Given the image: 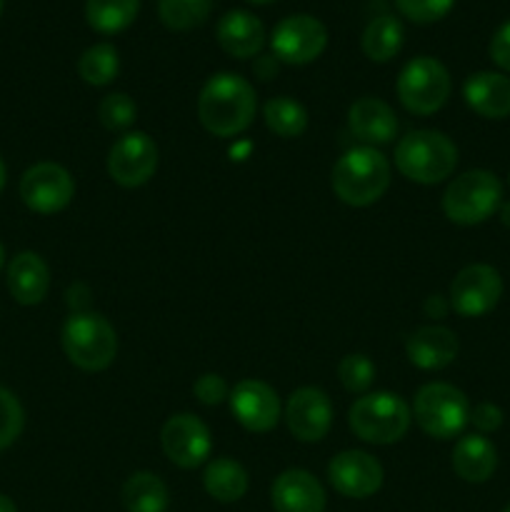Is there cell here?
<instances>
[{
	"instance_id": "9a60e30c",
	"label": "cell",
	"mask_w": 510,
	"mask_h": 512,
	"mask_svg": "<svg viewBox=\"0 0 510 512\" xmlns=\"http://www.w3.org/2000/svg\"><path fill=\"white\" fill-rule=\"evenodd\" d=\"M230 410L250 433H268L280 420L278 393L263 380H240L230 393Z\"/></svg>"
},
{
	"instance_id": "7a4b0ae2",
	"label": "cell",
	"mask_w": 510,
	"mask_h": 512,
	"mask_svg": "<svg viewBox=\"0 0 510 512\" xmlns=\"http://www.w3.org/2000/svg\"><path fill=\"white\" fill-rule=\"evenodd\" d=\"M330 183L345 205L365 208V205L378 203L388 190L390 163L380 150L370 145L353 148L335 163Z\"/></svg>"
},
{
	"instance_id": "7402d4cb",
	"label": "cell",
	"mask_w": 510,
	"mask_h": 512,
	"mask_svg": "<svg viewBox=\"0 0 510 512\" xmlns=\"http://www.w3.org/2000/svg\"><path fill=\"white\" fill-rule=\"evenodd\" d=\"M465 103L470 110L488 120H503L510 115V78L500 73H475L463 85Z\"/></svg>"
},
{
	"instance_id": "cb8c5ba5",
	"label": "cell",
	"mask_w": 510,
	"mask_h": 512,
	"mask_svg": "<svg viewBox=\"0 0 510 512\" xmlns=\"http://www.w3.org/2000/svg\"><path fill=\"white\" fill-rule=\"evenodd\" d=\"M203 485L210 498L218 500V503H238L248 493V473L235 460L215 458L205 468Z\"/></svg>"
},
{
	"instance_id": "ac0fdd59",
	"label": "cell",
	"mask_w": 510,
	"mask_h": 512,
	"mask_svg": "<svg viewBox=\"0 0 510 512\" xmlns=\"http://www.w3.org/2000/svg\"><path fill=\"white\" fill-rule=\"evenodd\" d=\"M408 360L420 370L448 368L458 358V338L453 330L443 325H425L418 328L405 343Z\"/></svg>"
},
{
	"instance_id": "8fae6325",
	"label": "cell",
	"mask_w": 510,
	"mask_h": 512,
	"mask_svg": "<svg viewBox=\"0 0 510 512\" xmlns=\"http://www.w3.org/2000/svg\"><path fill=\"white\" fill-rule=\"evenodd\" d=\"M158 170V145L148 133H125L108 153V173L123 188L145 185Z\"/></svg>"
},
{
	"instance_id": "8992f818",
	"label": "cell",
	"mask_w": 510,
	"mask_h": 512,
	"mask_svg": "<svg viewBox=\"0 0 510 512\" xmlns=\"http://www.w3.org/2000/svg\"><path fill=\"white\" fill-rule=\"evenodd\" d=\"M415 423L435 440H450L463 433L470 420V405L463 390L448 383H428L413 403Z\"/></svg>"
},
{
	"instance_id": "4dcf8cb0",
	"label": "cell",
	"mask_w": 510,
	"mask_h": 512,
	"mask_svg": "<svg viewBox=\"0 0 510 512\" xmlns=\"http://www.w3.org/2000/svg\"><path fill=\"white\" fill-rule=\"evenodd\" d=\"M135 115H138V105L133 103V98L125 93H110L105 95L103 103L98 108L100 123L108 130H125L135 123Z\"/></svg>"
},
{
	"instance_id": "f35d334b",
	"label": "cell",
	"mask_w": 510,
	"mask_h": 512,
	"mask_svg": "<svg viewBox=\"0 0 510 512\" xmlns=\"http://www.w3.org/2000/svg\"><path fill=\"white\" fill-rule=\"evenodd\" d=\"M500 220H503V225H508L510 228V203L500 205Z\"/></svg>"
},
{
	"instance_id": "60d3db41",
	"label": "cell",
	"mask_w": 510,
	"mask_h": 512,
	"mask_svg": "<svg viewBox=\"0 0 510 512\" xmlns=\"http://www.w3.org/2000/svg\"><path fill=\"white\" fill-rule=\"evenodd\" d=\"M3 265H5V248L3 243H0V270H3Z\"/></svg>"
},
{
	"instance_id": "52a82bcc",
	"label": "cell",
	"mask_w": 510,
	"mask_h": 512,
	"mask_svg": "<svg viewBox=\"0 0 510 512\" xmlns=\"http://www.w3.org/2000/svg\"><path fill=\"white\" fill-rule=\"evenodd\" d=\"M503 185L490 170H468L448 185L443 210L458 225H478L500 208Z\"/></svg>"
},
{
	"instance_id": "3957f363",
	"label": "cell",
	"mask_w": 510,
	"mask_h": 512,
	"mask_svg": "<svg viewBox=\"0 0 510 512\" xmlns=\"http://www.w3.org/2000/svg\"><path fill=\"white\" fill-rule=\"evenodd\" d=\"M458 165V148L438 130H415L395 145V168L408 180L435 185L450 178Z\"/></svg>"
},
{
	"instance_id": "e0dca14e",
	"label": "cell",
	"mask_w": 510,
	"mask_h": 512,
	"mask_svg": "<svg viewBox=\"0 0 510 512\" xmlns=\"http://www.w3.org/2000/svg\"><path fill=\"white\" fill-rule=\"evenodd\" d=\"M275 512H325V490L308 470H285L270 488Z\"/></svg>"
},
{
	"instance_id": "ba28073f",
	"label": "cell",
	"mask_w": 510,
	"mask_h": 512,
	"mask_svg": "<svg viewBox=\"0 0 510 512\" xmlns=\"http://www.w3.org/2000/svg\"><path fill=\"white\" fill-rule=\"evenodd\" d=\"M398 98L413 115H433L450 98V75L430 55L413 58L398 75Z\"/></svg>"
},
{
	"instance_id": "d4e9b609",
	"label": "cell",
	"mask_w": 510,
	"mask_h": 512,
	"mask_svg": "<svg viewBox=\"0 0 510 512\" xmlns=\"http://www.w3.org/2000/svg\"><path fill=\"white\" fill-rule=\"evenodd\" d=\"M168 503V488L155 473L140 470V473H133L125 480L123 505L128 512H165Z\"/></svg>"
},
{
	"instance_id": "9c48e42d",
	"label": "cell",
	"mask_w": 510,
	"mask_h": 512,
	"mask_svg": "<svg viewBox=\"0 0 510 512\" xmlns=\"http://www.w3.org/2000/svg\"><path fill=\"white\" fill-rule=\"evenodd\" d=\"M328 45V30L313 15H290L275 25L270 35V48L275 58L288 65H308Z\"/></svg>"
},
{
	"instance_id": "30bf717a",
	"label": "cell",
	"mask_w": 510,
	"mask_h": 512,
	"mask_svg": "<svg viewBox=\"0 0 510 512\" xmlns=\"http://www.w3.org/2000/svg\"><path fill=\"white\" fill-rule=\"evenodd\" d=\"M75 195V183L58 163H38L20 178V198L33 213L53 215L68 208Z\"/></svg>"
},
{
	"instance_id": "7c38bea8",
	"label": "cell",
	"mask_w": 510,
	"mask_h": 512,
	"mask_svg": "<svg viewBox=\"0 0 510 512\" xmlns=\"http://www.w3.org/2000/svg\"><path fill=\"white\" fill-rule=\"evenodd\" d=\"M503 295V280L490 265H468L455 275L450 285V305L463 318H480L498 305Z\"/></svg>"
},
{
	"instance_id": "2e32d148",
	"label": "cell",
	"mask_w": 510,
	"mask_h": 512,
	"mask_svg": "<svg viewBox=\"0 0 510 512\" xmlns=\"http://www.w3.org/2000/svg\"><path fill=\"white\" fill-rule=\"evenodd\" d=\"M285 423L300 443H318L333 425V405L318 388L295 390L285 405Z\"/></svg>"
},
{
	"instance_id": "277c9868",
	"label": "cell",
	"mask_w": 510,
	"mask_h": 512,
	"mask_svg": "<svg viewBox=\"0 0 510 512\" xmlns=\"http://www.w3.org/2000/svg\"><path fill=\"white\" fill-rule=\"evenodd\" d=\"M408 403L393 393H368L350 405V430L365 443L390 445L398 443L410 428Z\"/></svg>"
},
{
	"instance_id": "74e56055",
	"label": "cell",
	"mask_w": 510,
	"mask_h": 512,
	"mask_svg": "<svg viewBox=\"0 0 510 512\" xmlns=\"http://www.w3.org/2000/svg\"><path fill=\"white\" fill-rule=\"evenodd\" d=\"M0 512H18V508H15V503L8 495H0Z\"/></svg>"
},
{
	"instance_id": "44dd1931",
	"label": "cell",
	"mask_w": 510,
	"mask_h": 512,
	"mask_svg": "<svg viewBox=\"0 0 510 512\" xmlns=\"http://www.w3.org/2000/svg\"><path fill=\"white\" fill-rule=\"evenodd\" d=\"M50 288V270L38 253H18L8 263V290L20 305L43 303Z\"/></svg>"
},
{
	"instance_id": "4fadbf2b",
	"label": "cell",
	"mask_w": 510,
	"mask_h": 512,
	"mask_svg": "<svg viewBox=\"0 0 510 512\" xmlns=\"http://www.w3.org/2000/svg\"><path fill=\"white\" fill-rule=\"evenodd\" d=\"M160 443H163V453L168 455L170 463L183 470H193L203 465L210 458V450H213L208 425L190 413L173 415L163 425Z\"/></svg>"
},
{
	"instance_id": "d6986e66",
	"label": "cell",
	"mask_w": 510,
	"mask_h": 512,
	"mask_svg": "<svg viewBox=\"0 0 510 512\" xmlns=\"http://www.w3.org/2000/svg\"><path fill=\"white\" fill-rule=\"evenodd\" d=\"M215 38H218L220 48L233 58H253L263 50L265 45V28L260 18H255L248 10H230L220 18L218 28H215Z\"/></svg>"
},
{
	"instance_id": "5bb4252c",
	"label": "cell",
	"mask_w": 510,
	"mask_h": 512,
	"mask_svg": "<svg viewBox=\"0 0 510 512\" xmlns=\"http://www.w3.org/2000/svg\"><path fill=\"white\" fill-rule=\"evenodd\" d=\"M328 480L345 498L365 500L383 485V465L363 450H345L330 460Z\"/></svg>"
},
{
	"instance_id": "836d02e7",
	"label": "cell",
	"mask_w": 510,
	"mask_h": 512,
	"mask_svg": "<svg viewBox=\"0 0 510 512\" xmlns=\"http://www.w3.org/2000/svg\"><path fill=\"white\" fill-rule=\"evenodd\" d=\"M395 5L408 20L425 25L445 18L455 5V0H395Z\"/></svg>"
},
{
	"instance_id": "ab89813d",
	"label": "cell",
	"mask_w": 510,
	"mask_h": 512,
	"mask_svg": "<svg viewBox=\"0 0 510 512\" xmlns=\"http://www.w3.org/2000/svg\"><path fill=\"white\" fill-rule=\"evenodd\" d=\"M5 180H8V170H5V163H3V158H0V190L5 188Z\"/></svg>"
},
{
	"instance_id": "b9f144b4",
	"label": "cell",
	"mask_w": 510,
	"mask_h": 512,
	"mask_svg": "<svg viewBox=\"0 0 510 512\" xmlns=\"http://www.w3.org/2000/svg\"><path fill=\"white\" fill-rule=\"evenodd\" d=\"M248 3H255V5H268V3H275V0H248Z\"/></svg>"
},
{
	"instance_id": "d590c367",
	"label": "cell",
	"mask_w": 510,
	"mask_h": 512,
	"mask_svg": "<svg viewBox=\"0 0 510 512\" xmlns=\"http://www.w3.org/2000/svg\"><path fill=\"white\" fill-rule=\"evenodd\" d=\"M490 58L498 68L508 70L510 73V20L498 28V33L490 40Z\"/></svg>"
},
{
	"instance_id": "7bdbcfd3",
	"label": "cell",
	"mask_w": 510,
	"mask_h": 512,
	"mask_svg": "<svg viewBox=\"0 0 510 512\" xmlns=\"http://www.w3.org/2000/svg\"><path fill=\"white\" fill-rule=\"evenodd\" d=\"M0 13H3V0H0Z\"/></svg>"
},
{
	"instance_id": "1f68e13d",
	"label": "cell",
	"mask_w": 510,
	"mask_h": 512,
	"mask_svg": "<svg viewBox=\"0 0 510 512\" xmlns=\"http://www.w3.org/2000/svg\"><path fill=\"white\" fill-rule=\"evenodd\" d=\"M25 425V413L20 400L0 385V450L10 448L20 438Z\"/></svg>"
},
{
	"instance_id": "ffe728a7",
	"label": "cell",
	"mask_w": 510,
	"mask_h": 512,
	"mask_svg": "<svg viewBox=\"0 0 510 512\" xmlns=\"http://www.w3.org/2000/svg\"><path fill=\"white\" fill-rule=\"evenodd\" d=\"M350 133L368 145H385L398 135V118L380 98H360L348 110Z\"/></svg>"
},
{
	"instance_id": "e575fe53",
	"label": "cell",
	"mask_w": 510,
	"mask_h": 512,
	"mask_svg": "<svg viewBox=\"0 0 510 512\" xmlns=\"http://www.w3.org/2000/svg\"><path fill=\"white\" fill-rule=\"evenodd\" d=\"M193 393L203 405H220L228 398V385H225V380L220 375L205 373L195 380Z\"/></svg>"
},
{
	"instance_id": "d6a6232c",
	"label": "cell",
	"mask_w": 510,
	"mask_h": 512,
	"mask_svg": "<svg viewBox=\"0 0 510 512\" xmlns=\"http://www.w3.org/2000/svg\"><path fill=\"white\" fill-rule=\"evenodd\" d=\"M338 378L348 393H365L373 385L375 365L365 355H345L338 365Z\"/></svg>"
},
{
	"instance_id": "f1b7e54d",
	"label": "cell",
	"mask_w": 510,
	"mask_h": 512,
	"mask_svg": "<svg viewBox=\"0 0 510 512\" xmlns=\"http://www.w3.org/2000/svg\"><path fill=\"white\" fill-rule=\"evenodd\" d=\"M118 70H120L118 50H115L110 43L93 45V48L85 50L78 60V75L88 85H95V88L113 83Z\"/></svg>"
},
{
	"instance_id": "ee69618b",
	"label": "cell",
	"mask_w": 510,
	"mask_h": 512,
	"mask_svg": "<svg viewBox=\"0 0 510 512\" xmlns=\"http://www.w3.org/2000/svg\"><path fill=\"white\" fill-rule=\"evenodd\" d=\"M503 512H510V505H508V508H505V510H503Z\"/></svg>"
},
{
	"instance_id": "484cf974",
	"label": "cell",
	"mask_w": 510,
	"mask_h": 512,
	"mask_svg": "<svg viewBox=\"0 0 510 512\" xmlns=\"http://www.w3.org/2000/svg\"><path fill=\"white\" fill-rule=\"evenodd\" d=\"M403 23L393 15H378L368 23L363 33V53L373 63H388L403 48Z\"/></svg>"
},
{
	"instance_id": "5b68a950",
	"label": "cell",
	"mask_w": 510,
	"mask_h": 512,
	"mask_svg": "<svg viewBox=\"0 0 510 512\" xmlns=\"http://www.w3.org/2000/svg\"><path fill=\"white\" fill-rule=\"evenodd\" d=\"M63 350L80 370L98 373L115 360L118 335L103 315L73 313L63 325Z\"/></svg>"
},
{
	"instance_id": "6da1fadb",
	"label": "cell",
	"mask_w": 510,
	"mask_h": 512,
	"mask_svg": "<svg viewBox=\"0 0 510 512\" xmlns=\"http://www.w3.org/2000/svg\"><path fill=\"white\" fill-rule=\"evenodd\" d=\"M258 95L245 78L235 73H218L203 85L198 98V118L208 133L233 138L243 133L255 118Z\"/></svg>"
},
{
	"instance_id": "f546056e",
	"label": "cell",
	"mask_w": 510,
	"mask_h": 512,
	"mask_svg": "<svg viewBox=\"0 0 510 512\" xmlns=\"http://www.w3.org/2000/svg\"><path fill=\"white\" fill-rule=\"evenodd\" d=\"M215 0H158V15L165 28L193 30L205 23Z\"/></svg>"
},
{
	"instance_id": "83f0119b",
	"label": "cell",
	"mask_w": 510,
	"mask_h": 512,
	"mask_svg": "<svg viewBox=\"0 0 510 512\" xmlns=\"http://www.w3.org/2000/svg\"><path fill=\"white\" fill-rule=\"evenodd\" d=\"M265 125L280 138H298L308 128V113L293 98H270L263 108Z\"/></svg>"
},
{
	"instance_id": "8d00e7d4",
	"label": "cell",
	"mask_w": 510,
	"mask_h": 512,
	"mask_svg": "<svg viewBox=\"0 0 510 512\" xmlns=\"http://www.w3.org/2000/svg\"><path fill=\"white\" fill-rule=\"evenodd\" d=\"M470 420H473V425L480 433H493V430H498L500 425H503V413H500V408H495L493 403H480L478 408L470 413Z\"/></svg>"
},
{
	"instance_id": "4316f807",
	"label": "cell",
	"mask_w": 510,
	"mask_h": 512,
	"mask_svg": "<svg viewBox=\"0 0 510 512\" xmlns=\"http://www.w3.org/2000/svg\"><path fill=\"white\" fill-rule=\"evenodd\" d=\"M140 0H88L85 3V18L93 30L103 35H115L130 28L138 18Z\"/></svg>"
},
{
	"instance_id": "603a6c76",
	"label": "cell",
	"mask_w": 510,
	"mask_h": 512,
	"mask_svg": "<svg viewBox=\"0 0 510 512\" xmlns=\"http://www.w3.org/2000/svg\"><path fill=\"white\" fill-rule=\"evenodd\" d=\"M498 468L495 445L483 435H465L455 443L453 470L465 483H485Z\"/></svg>"
}]
</instances>
